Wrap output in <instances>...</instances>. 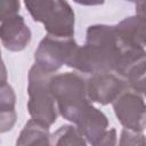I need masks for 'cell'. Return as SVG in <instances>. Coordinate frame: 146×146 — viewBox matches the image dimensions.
Returning <instances> with one entry per match:
<instances>
[{"label":"cell","instance_id":"6da1fadb","mask_svg":"<svg viewBox=\"0 0 146 146\" xmlns=\"http://www.w3.org/2000/svg\"><path fill=\"white\" fill-rule=\"evenodd\" d=\"M145 56V47L128 41L115 25L97 24L88 27L86 43L78 47L66 65L84 73L113 72L125 78L128 71Z\"/></svg>","mask_w":146,"mask_h":146},{"label":"cell","instance_id":"7a4b0ae2","mask_svg":"<svg viewBox=\"0 0 146 146\" xmlns=\"http://www.w3.org/2000/svg\"><path fill=\"white\" fill-rule=\"evenodd\" d=\"M49 88L59 114L67 121L75 123L89 104L86 80L73 72L60 73L50 78Z\"/></svg>","mask_w":146,"mask_h":146},{"label":"cell","instance_id":"3957f363","mask_svg":"<svg viewBox=\"0 0 146 146\" xmlns=\"http://www.w3.org/2000/svg\"><path fill=\"white\" fill-rule=\"evenodd\" d=\"M24 3L32 18L44 25L48 35L73 36L75 16L66 0H24Z\"/></svg>","mask_w":146,"mask_h":146},{"label":"cell","instance_id":"277c9868","mask_svg":"<svg viewBox=\"0 0 146 146\" xmlns=\"http://www.w3.org/2000/svg\"><path fill=\"white\" fill-rule=\"evenodd\" d=\"M51 76L52 73L42 70L36 64H34L29 72L27 110L33 120L47 127L54 124L58 115L56 102L49 88Z\"/></svg>","mask_w":146,"mask_h":146},{"label":"cell","instance_id":"5b68a950","mask_svg":"<svg viewBox=\"0 0 146 146\" xmlns=\"http://www.w3.org/2000/svg\"><path fill=\"white\" fill-rule=\"evenodd\" d=\"M78 47L73 36L56 38L47 35L41 40L35 50V64L49 73H55L71 60Z\"/></svg>","mask_w":146,"mask_h":146},{"label":"cell","instance_id":"8992f818","mask_svg":"<svg viewBox=\"0 0 146 146\" xmlns=\"http://www.w3.org/2000/svg\"><path fill=\"white\" fill-rule=\"evenodd\" d=\"M128 88L127 80L113 72H97L86 81V92L89 102L107 105L113 103Z\"/></svg>","mask_w":146,"mask_h":146},{"label":"cell","instance_id":"52a82bcc","mask_svg":"<svg viewBox=\"0 0 146 146\" xmlns=\"http://www.w3.org/2000/svg\"><path fill=\"white\" fill-rule=\"evenodd\" d=\"M112 104L117 120L125 129L136 132H143L145 130L146 108L140 94L124 90Z\"/></svg>","mask_w":146,"mask_h":146},{"label":"cell","instance_id":"ba28073f","mask_svg":"<svg viewBox=\"0 0 146 146\" xmlns=\"http://www.w3.org/2000/svg\"><path fill=\"white\" fill-rule=\"evenodd\" d=\"M76 129L86 139L95 146H100V143L107 131V116L95 106L88 104L75 122Z\"/></svg>","mask_w":146,"mask_h":146},{"label":"cell","instance_id":"9c48e42d","mask_svg":"<svg viewBox=\"0 0 146 146\" xmlns=\"http://www.w3.org/2000/svg\"><path fill=\"white\" fill-rule=\"evenodd\" d=\"M31 30L23 16L16 14L0 24V40L2 46L10 51H22L31 42Z\"/></svg>","mask_w":146,"mask_h":146},{"label":"cell","instance_id":"30bf717a","mask_svg":"<svg viewBox=\"0 0 146 146\" xmlns=\"http://www.w3.org/2000/svg\"><path fill=\"white\" fill-rule=\"evenodd\" d=\"M17 145H50L49 127L31 119L23 128Z\"/></svg>","mask_w":146,"mask_h":146},{"label":"cell","instance_id":"8fae6325","mask_svg":"<svg viewBox=\"0 0 146 146\" xmlns=\"http://www.w3.org/2000/svg\"><path fill=\"white\" fill-rule=\"evenodd\" d=\"M50 144L55 145H79L84 146L87 144L86 139L79 132L76 127L65 124L62 125L50 136Z\"/></svg>","mask_w":146,"mask_h":146},{"label":"cell","instance_id":"7c38bea8","mask_svg":"<svg viewBox=\"0 0 146 146\" xmlns=\"http://www.w3.org/2000/svg\"><path fill=\"white\" fill-rule=\"evenodd\" d=\"M145 68H146V62L144 59L135 64L128 71L124 78L128 82V86L131 89H133V91L140 95L145 92Z\"/></svg>","mask_w":146,"mask_h":146},{"label":"cell","instance_id":"4fadbf2b","mask_svg":"<svg viewBox=\"0 0 146 146\" xmlns=\"http://www.w3.org/2000/svg\"><path fill=\"white\" fill-rule=\"evenodd\" d=\"M15 107H0V133L10 131L16 123Z\"/></svg>","mask_w":146,"mask_h":146},{"label":"cell","instance_id":"5bb4252c","mask_svg":"<svg viewBox=\"0 0 146 146\" xmlns=\"http://www.w3.org/2000/svg\"><path fill=\"white\" fill-rule=\"evenodd\" d=\"M19 0H0V22L18 14Z\"/></svg>","mask_w":146,"mask_h":146},{"label":"cell","instance_id":"9a60e30c","mask_svg":"<svg viewBox=\"0 0 146 146\" xmlns=\"http://www.w3.org/2000/svg\"><path fill=\"white\" fill-rule=\"evenodd\" d=\"M16 95L7 82L0 84V107H15Z\"/></svg>","mask_w":146,"mask_h":146},{"label":"cell","instance_id":"2e32d148","mask_svg":"<svg viewBox=\"0 0 146 146\" xmlns=\"http://www.w3.org/2000/svg\"><path fill=\"white\" fill-rule=\"evenodd\" d=\"M145 139L143 132H136L129 129H123L121 132L120 145H144Z\"/></svg>","mask_w":146,"mask_h":146},{"label":"cell","instance_id":"e0dca14e","mask_svg":"<svg viewBox=\"0 0 146 146\" xmlns=\"http://www.w3.org/2000/svg\"><path fill=\"white\" fill-rule=\"evenodd\" d=\"M7 82V68L3 64V60L1 58V51H0V84Z\"/></svg>","mask_w":146,"mask_h":146},{"label":"cell","instance_id":"ac0fdd59","mask_svg":"<svg viewBox=\"0 0 146 146\" xmlns=\"http://www.w3.org/2000/svg\"><path fill=\"white\" fill-rule=\"evenodd\" d=\"M73 1L82 6H99L103 5L105 0H73Z\"/></svg>","mask_w":146,"mask_h":146},{"label":"cell","instance_id":"d6986e66","mask_svg":"<svg viewBox=\"0 0 146 146\" xmlns=\"http://www.w3.org/2000/svg\"><path fill=\"white\" fill-rule=\"evenodd\" d=\"M127 1H131V2H136V1H138V0H127Z\"/></svg>","mask_w":146,"mask_h":146}]
</instances>
